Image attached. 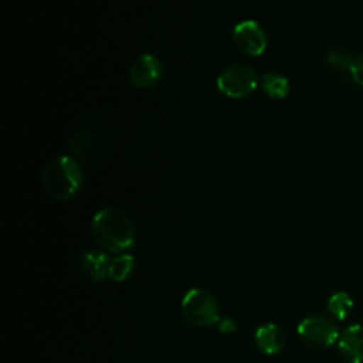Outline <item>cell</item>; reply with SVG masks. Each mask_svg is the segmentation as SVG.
I'll list each match as a JSON object with an SVG mask.
<instances>
[{
  "mask_svg": "<svg viewBox=\"0 0 363 363\" xmlns=\"http://www.w3.org/2000/svg\"><path fill=\"white\" fill-rule=\"evenodd\" d=\"M353 309V299L347 292L339 291L330 295L328 299V311L336 320H345Z\"/></svg>",
  "mask_w": 363,
  "mask_h": 363,
  "instance_id": "8fae6325",
  "label": "cell"
},
{
  "mask_svg": "<svg viewBox=\"0 0 363 363\" xmlns=\"http://www.w3.org/2000/svg\"><path fill=\"white\" fill-rule=\"evenodd\" d=\"M349 74H350V77L353 78V81L356 84L363 86V52L360 55L354 57Z\"/></svg>",
  "mask_w": 363,
  "mask_h": 363,
  "instance_id": "2e32d148",
  "label": "cell"
},
{
  "mask_svg": "<svg viewBox=\"0 0 363 363\" xmlns=\"http://www.w3.org/2000/svg\"><path fill=\"white\" fill-rule=\"evenodd\" d=\"M233 40L235 47L250 57H258L267 47V37L262 27L254 20L241 21L234 27Z\"/></svg>",
  "mask_w": 363,
  "mask_h": 363,
  "instance_id": "8992f818",
  "label": "cell"
},
{
  "mask_svg": "<svg viewBox=\"0 0 363 363\" xmlns=\"http://www.w3.org/2000/svg\"><path fill=\"white\" fill-rule=\"evenodd\" d=\"M353 60H354V57H352L350 52L343 48H333L328 52V62L336 69L350 71Z\"/></svg>",
  "mask_w": 363,
  "mask_h": 363,
  "instance_id": "9a60e30c",
  "label": "cell"
},
{
  "mask_svg": "<svg viewBox=\"0 0 363 363\" xmlns=\"http://www.w3.org/2000/svg\"><path fill=\"white\" fill-rule=\"evenodd\" d=\"M182 313L196 328H208L220 320L217 301L208 291L201 288H193L186 292L182 301Z\"/></svg>",
  "mask_w": 363,
  "mask_h": 363,
  "instance_id": "3957f363",
  "label": "cell"
},
{
  "mask_svg": "<svg viewBox=\"0 0 363 363\" xmlns=\"http://www.w3.org/2000/svg\"><path fill=\"white\" fill-rule=\"evenodd\" d=\"M92 140H94L92 133L88 129H81L72 135V138L69 140V147L77 155H85L86 152L91 150Z\"/></svg>",
  "mask_w": 363,
  "mask_h": 363,
  "instance_id": "5bb4252c",
  "label": "cell"
},
{
  "mask_svg": "<svg viewBox=\"0 0 363 363\" xmlns=\"http://www.w3.org/2000/svg\"><path fill=\"white\" fill-rule=\"evenodd\" d=\"M91 231L98 245L113 254H121L135 244L133 223L118 208L98 211L92 218Z\"/></svg>",
  "mask_w": 363,
  "mask_h": 363,
  "instance_id": "6da1fadb",
  "label": "cell"
},
{
  "mask_svg": "<svg viewBox=\"0 0 363 363\" xmlns=\"http://www.w3.org/2000/svg\"><path fill=\"white\" fill-rule=\"evenodd\" d=\"M111 259L99 250H89L82 255L81 265L84 272L94 281H102L108 277Z\"/></svg>",
  "mask_w": 363,
  "mask_h": 363,
  "instance_id": "30bf717a",
  "label": "cell"
},
{
  "mask_svg": "<svg viewBox=\"0 0 363 363\" xmlns=\"http://www.w3.org/2000/svg\"><path fill=\"white\" fill-rule=\"evenodd\" d=\"M261 86L264 92L271 98H285L289 92V82L278 72H268L261 78Z\"/></svg>",
  "mask_w": 363,
  "mask_h": 363,
  "instance_id": "7c38bea8",
  "label": "cell"
},
{
  "mask_svg": "<svg viewBox=\"0 0 363 363\" xmlns=\"http://www.w3.org/2000/svg\"><path fill=\"white\" fill-rule=\"evenodd\" d=\"M258 84L257 72L245 64H233L221 71L217 78L218 89L228 98H244L250 95Z\"/></svg>",
  "mask_w": 363,
  "mask_h": 363,
  "instance_id": "277c9868",
  "label": "cell"
},
{
  "mask_svg": "<svg viewBox=\"0 0 363 363\" xmlns=\"http://www.w3.org/2000/svg\"><path fill=\"white\" fill-rule=\"evenodd\" d=\"M340 354L347 363H363V325H350L337 340Z\"/></svg>",
  "mask_w": 363,
  "mask_h": 363,
  "instance_id": "ba28073f",
  "label": "cell"
},
{
  "mask_svg": "<svg viewBox=\"0 0 363 363\" xmlns=\"http://www.w3.org/2000/svg\"><path fill=\"white\" fill-rule=\"evenodd\" d=\"M135 268V258L130 254H121L109 264L108 277L115 282L126 281Z\"/></svg>",
  "mask_w": 363,
  "mask_h": 363,
  "instance_id": "4fadbf2b",
  "label": "cell"
},
{
  "mask_svg": "<svg viewBox=\"0 0 363 363\" xmlns=\"http://www.w3.org/2000/svg\"><path fill=\"white\" fill-rule=\"evenodd\" d=\"M301 340L313 349H326L339 340V328L335 320L322 315L305 318L298 325Z\"/></svg>",
  "mask_w": 363,
  "mask_h": 363,
  "instance_id": "5b68a950",
  "label": "cell"
},
{
  "mask_svg": "<svg viewBox=\"0 0 363 363\" xmlns=\"http://www.w3.org/2000/svg\"><path fill=\"white\" fill-rule=\"evenodd\" d=\"M45 191L55 200H69L82 184V170L78 162L71 156L52 159L43 176Z\"/></svg>",
  "mask_w": 363,
  "mask_h": 363,
  "instance_id": "7a4b0ae2",
  "label": "cell"
},
{
  "mask_svg": "<svg viewBox=\"0 0 363 363\" xmlns=\"http://www.w3.org/2000/svg\"><path fill=\"white\" fill-rule=\"evenodd\" d=\"M217 323H218L220 332H223V333H233L237 329L235 322L233 319H230V318H223Z\"/></svg>",
  "mask_w": 363,
  "mask_h": 363,
  "instance_id": "e0dca14e",
  "label": "cell"
},
{
  "mask_svg": "<svg viewBox=\"0 0 363 363\" xmlns=\"http://www.w3.org/2000/svg\"><path fill=\"white\" fill-rule=\"evenodd\" d=\"M162 75L160 61L152 54L138 57L129 69L130 81L139 88H149L155 85Z\"/></svg>",
  "mask_w": 363,
  "mask_h": 363,
  "instance_id": "52a82bcc",
  "label": "cell"
},
{
  "mask_svg": "<svg viewBox=\"0 0 363 363\" xmlns=\"http://www.w3.org/2000/svg\"><path fill=\"white\" fill-rule=\"evenodd\" d=\"M255 343L265 354H278L285 346V335L275 323H267L257 329Z\"/></svg>",
  "mask_w": 363,
  "mask_h": 363,
  "instance_id": "9c48e42d",
  "label": "cell"
}]
</instances>
